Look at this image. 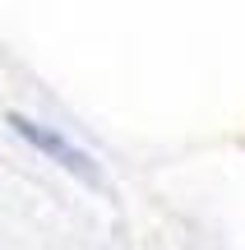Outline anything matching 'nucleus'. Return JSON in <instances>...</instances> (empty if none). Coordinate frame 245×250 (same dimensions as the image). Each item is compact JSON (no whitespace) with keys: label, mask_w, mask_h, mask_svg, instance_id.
<instances>
[{"label":"nucleus","mask_w":245,"mask_h":250,"mask_svg":"<svg viewBox=\"0 0 245 250\" xmlns=\"http://www.w3.org/2000/svg\"><path fill=\"white\" fill-rule=\"evenodd\" d=\"M5 121H9V130H14L19 139H23V144H33V148L42 153L46 162H56V167H60L65 176H74L79 186H88V190H107V176H102V162L93 158L88 148L70 144L65 134H56L51 125H42V121L23 116V111H5Z\"/></svg>","instance_id":"nucleus-1"}]
</instances>
